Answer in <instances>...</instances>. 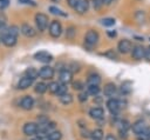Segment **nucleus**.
Instances as JSON below:
<instances>
[{
  "label": "nucleus",
  "mask_w": 150,
  "mask_h": 140,
  "mask_svg": "<svg viewBox=\"0 0 150 140\" xmlns=\"http://www.w3.org/2000/svg\"><path fill=\"white\" fill-rule=\"evenodd\" d=\"M122 107H123V102H122L121 100H118V99L111 98V99H109V100L107 101V108H108V111H109L112 115L118 114V112H120V109H121Z\"/></svg>",
  "instance_id": "obj_1"
},
{
  "label": "nucleus",
  "mask_w": 150,
  "mask_h": 140,
  "mask_svg": "<svg viewBox=\"0 0 150 140\" xmlns=\"http://www.w3.org/2000/svg\"><path fill=\"white\" fill-rule=\"evenodd\" d=\"M48 16L43 13H36L35 14V25H36V28L40 31V32H43L46 31V28L48 27Z\"/></svg>",
  "instance_id": "obj_2"
},
{
  "label": "nucleus",
  "mask_w": 150,
  "mask_h": 140,
  "mask_svg": "<svg viewBox=\"0 0 150 140\" xmlns=\"http://www.w3.org/2000/svg\"><path fill=\"white\" fill-rule=\"evenodd\" d=\"M100 40V36H98V33L94 29H90L86 33V36H84V45H87L88 47H93L95 46Z\"/></svg>",
  "instance_id": "obj_3"
},
{
  "label": "nucleus",
  "mask_w": 150,
  "mask_h": 140,
  "mask_svg": "<svg viewBox=\"0 0 150 140\" xmlns=\"http://www.w3.org/2000/svg\"><path fill=\"white\" fill-rule=\"evenodd\" d=\"M49 34H50V36H53V38H59L60 35H61V33H62V26H61V24H60V21H57V20H53L52 22H50V25H49Z\"/></svg>",
  "instance_id": "obj_4"
},
{
  "label": "nucleus",
  "mask_w": 150,
  "mask_h": 140,
  "mask_svg": "<svg viewBox=\"0 0 150 140\" xmlns=\"http://www.w3.org/2000/svg\"><path fill=\"white\" fill-rule=\"evenodd\" d=\"M132 47H134V46H132L131 41L128 40V39H122V40L117 44V49H118V52L122 53V54H127V53L131 52V51H132Z\"/></svg>",
  "instance_id": "obj_5"
},
{
  "label": "nucleus",
  "mask_w": 150,
  "mask_h": 140,
  "mask_svg": "<svg viewBox=\"0 0 150 140\" xmlns=\"http://www.w3.org/2000/svg\"><path fill=\"white\" fill-rule=\"evenodd\" d=\"M59 80L61 84L63 85H68L73 81V73L68 69V68H63L60 71V74H59Z\"/></svg>",
  "instance_id": "obj_6"
},
{
  "label": "nucleus",
  "mask_w": 150,
  "mask_h": 140,
  "mask_svg": "<svg viewBox=\"0 0 150 140\" xmlns=\"http://www.w3.org/2000/svg\"><path fill=\"white\" fill-rule=\"evenodd\" d=\"M54 68L50 66H43L39 69V76L43 80H50L54 76Z\"/></svg>",
  "instance_id": "obj_7"
},
{
  "label": "nucleus",
  "mask_w": 150,
  "mask_h": 140,
  "mask_svg": "<svg viewBox=\"0 0 150 140\" xmlns=\"http://www.w3.org/2000/svg\"><path fill=\"white\" fill-rule=\"evenodd\" d=\"M131 56L132 59L135 60H142V59H145V48L141 45H136L132 47V51H131Z\"/></svg>",
  "instance_id": "obj_8"
},
{
  "label": "nucleus",
  "mask_w": 150,
  "mask_h": 140,
  "mask_svg": "<svg viewBox=\"0 0 150 140\" xmlns=\"http://www.w3.org/2000/svg\"><path fill=\"white\" fill-rule=\"evenodd\" d=\"M34 59H36L38 61H40L42 64H48L53 60V55L46 51H40L34 54Z\"/></svg>",
  "instance_id": "obj_9"
},
{
  "label": "nucleus",
  "mask_w": 150,
  "mask_h": 140,
  "mask_svg": "<svg viewBox=\"0 0 150 140\" xmlns=\"http://www.w3.org/2000/svg\"><path fill=\"white\" fill-rule=\"evenodd\" d=\"M145 129H146V125L143 120H137L131 125V131L135 135H139V134L144 133Z\"/></svg>",
  "instance_id": "obj_10"
},
{
  "label": "nucleus",
  "mask_w": 150,
  "mask_h": 140,
  "mask_svg": "<svg viewBox=\"0 0 150 140\" xmlns=\"http://www.w3.org/2000/svg\"><path fill=\"white\" fill-rule=\"evenodd\" d=\"M25 135H28V136H32L34 134L38 133V124L36 122H33V121H29V122H26L23 125V128H22Z\"/></svg>",
  "instance_id": "obj_11"
},
{
  "label": "nucleus",
  "mask_w": 150,
  "mask_h": 140,
  "mask_svg": "<svg viewBox=\"0 0 150 140\" xmlns=\"http://www.w3.org/2000/svg\"><path fill=\"white\" fill-rule=\"evenodd\" d=\"M116 93H117V87L114 82H108L103 88V94L109 99L114 98L116 95Z\"/></svg>",
  "instance_id": "obj_12"
},
{
  "label": "nucleus",
  "mask_w": 150,
  "mask_h": 140,
  "mask_svg": "<svg viewBox=\"0 0 150 140\" xmlns=\"http://www.w3.org/2000/svg\"><path fill=\"white\" fill-rule=\"evenodd\" d=\"M131 128V125L129 124L128 120H122L118 125V133H120V136L122 139H127L128 138V129Z\"/></svg>",
  "instance_id": "obj_13"
},
{
  "label": "nucleus",
  "mask_w": 150,
  "mask_h": 140,
  "mask_svg": "<svg viewBox=\"0 0 150 140\" xmlns=\"http://www.w3.org/2000/svg\"><path fill=\"white\" fill-rule=\"evenodd\" d=\"M89 115L95 120H102L104 118V111L102 107H93L89 109Z\"/></svg>",
  "instance_id": "obj_14"
},
{
  "label": "nucleus",
  "mask_w": 150,
  "mask_h": 140,
  "mask_svg": "<svg viewBox=\"0 0 150 140\" xmlns=\"http://www.w3.org/2000/svg\"><path fill=\"white\" fill-rule=\"evenodd\" d=\"M33 106H34V99H33L30 95L23 96V98L21 99V101H20V107L23 108V109H26V111L32 109Z\"/></svg>",
  "instance_id": "obj_15"
},
{
  "label": "nucleus",
  "mask_w": 150,
  "mask_h": 140,
  "mask_svg": "<svg viewBox=\"0 0 150 140\" xmlns=\"http://www.w3.org/2000/svg\"><path fill=\"white\" fill-rule=\"evenodd\" d=\"M89 8V1L88 0H77L76 7L74 8L76 13L79 14H84Z\"/></svg>",
  "instance_id": "obj_16"
},
{
  "label": "nucleus",
  "mask_w": 150,
  "mask_h": 140,
  "mask_svg": "<svg viewBox=\"0 0 150 140\" xmlns=\"http://www.w3.org/2000/svg\"><path fill=\"white\" fill-rule=\"evenodd\" d=\"M20 31H21V33H22L23 35H26V36H28V38H32V36H34V35L36 34V31H35L29 24H22Z\"/></svg>",
  "instance_id": "obj_17"
},
{
  "label": "nucleus",
  "mask_w": 150,
  "mask_h": 140,
  "mask_svg": "<svg viewBox=\"0 0 150 140\" xmlns=\"http://www.w3.org/2000/svg\"><path fill=\"white\" fill-rule=\"evenodd\" d=\"M33 79H30V78H28V76H23V78H21L20 80H19V82H18V88L19 89H26V88H28V87H30L32 85H33Z\"/></svg>",
  "instance_id": "obj_18"
},
{
  "label": "nucleus",
  "mask_w": 150,
  "mask_h": 140,
  "mask_svg": "<svg viewBox=\"0 0 150 140\" xmlns=\"http://www.w3.org/2000/svg\"><path fill=\"white\" fill-rule=\"evenodd\" d=\"M101 84V76L98 74H90L87 79V86H100Z\"/></svg>",
  "instance_id": "obj_19"
},
{
  "label": "nucleus",
  "mask_w": 150,
  "mask_h": 140,
  "mask_svg": "<svg viewBox=\"0 0 150 140\" xmlns=\"http://www.w3.org/2000/svg\"><path fill=\"white\" fill-rule=\"evenodd\" d=\"M1 41H2V44H4L5 46L12 47V46H14V45L16 44V36H13V35H11V34L7 33L5 36L1 38Z\"/></svg>",
  "instance_id": "obj_20"
},
{
  "label": "nucleus",
  "mask_w": 150,
  "mask_h": 140,
  "mask_svg": "<svg viewBox=\"0 0 150 140\" xmlns=\"http://www.w3.org/2000/svg\"><path fill=\"white\" fill-rule=\"evenodd\" d=\"M103 136H104V133L101 128H95L94 131H91V135H90L91 140H102Z\"/></svg>",
  "instance_id": "obj_21"
},
{
  "label": "nucleus",
  "mask_w": 150,
  "mask_h": 140,
  "mask_svg": "<svg viewBox=\"0 0 150 140\" xmlns=\"http://www.w3.org/2000/svg\"><path fill=\"white\" fill-rule=\"evenodd\" d=\"M59 99H60V102L63 105H70L73 102V95L70 93H66V94L59 96Z\"/></svg>",
  "instance_id": "obj_22"
},
{
  "label": "nucleus",
  "mask_w": 150,
  "mask_h": 140,
  "mask_svg": "<svg viewBox=\"0 0 150 140\" xmlns=\"http://www.w3.org/2000/svg\"><path fill=\"white\" fill-rule=\"evenodd\" d=\"M60 86H61L60 82H57V81H52V82L48 84V91H49L52 94H56L57 91H59V88H60Z\"/></svg>",
  "instance_id": "obj_23"
},
{
  "label": "nucleus",
  "mask_w": 150,
  "mask_h": 140,
  "mask_svg": "<svg viewBox=\"0 0 150 140\" xmlns=\"http://www.w3.org/2000/svg\"><path fill=\"white\" fill-rule=\"evenodd\" d=\"M34 89H35V92H36L38 94H43V93L48 89V85H46L45 82H38V84L35 85Z\"/></svg>",
  "instance_id": "obj_24"
},
{
  "label": "nucleus",
  "mask_w": 150,
  "mask_h": 140,
  "mask_svg": "<svg viewBox=\"0 0 150 140\" xmlns=\"http://www.w3.org/2000/svg\"><path fill=\"white\" fill-rule=\"evenodd\" d=\"M26 76H28V78H30V79H35L36 76H39V71H36L34 67H29V68H27L26 69Z\"/></svg>",
  "instance_id": "obj_25"
},
{
  "label": "nucleus",
  "mask_w": 150,
  "mask_h": 140,
  "mask_svg": "<svg viewBox=\"0 0 150 140\" xmlns=\"http://www.w3.org/2000/svg\"><path fill=\"white\" fill-rule=\"evenodd\" d=\"M75 35H76V28L74 26H69L66 29V38L69 39V40H71V39L75 38Z\"/></svg>",
  "instance_id": "obj_26"
},
{
  "label": "nucleus",
  "mask_w": 150,
  "mask_h": 140,
  "mask_svg": "<svg viewBox=\"0 0 150 140\" xmlns=\"http://www.w3.org/2000/svg\"><path fill=\"white\" fill-rule=\"evenodd\" d=\"M100 91H101L100 86H87V93H88L89 95L96 96V95L100 93Z\"/></svg>",
  "instance_id": "obj_27"
},
{
  "label": "nucleus",
  "mask_w": 150,
  "mask_h": 140,
  "mask_svg": "<svg viewBox=\"0 0 150 140\" xmlns=\"http://www.w3.org/2000/svg\"><path fill=\"white\" fill-rule=\"evenodd\" d=\"M115 19L114 18H104V19H102L101 20V24L103 25V26H105V27H110V26H114L115 25Z\"/></svg>",
  "instance_id": "obj_28"
},
{
  "label": "nucleus",
  "mask_w": 150,
  "mask_h": 140,
  "mask_svg": "<svg viewBox=\"0 0 150 140\" xmlns=\"http://www.w3.org/2000/svg\"><path fill=\"white\" fill-rule=\"evenodd\" d=\"M61 138H62V133L60 131H54L48 135L49 140H61Z\"/></svg>",
  "instance_id": "obj_29"
},
{
  "label": "nucleus",
  "mask_w": 150,
  "mask_h": 140,
  "mask_svg": "<svg viewBox=\"0 0 150 140\" xmlns=\"http://www.w3.org/2000/svg\"><path fill=\"white\" fill-rule=\"evenodd\" d=\"M8 28L9 27H7V25L5 24V21H0V38L5 36L8 33Z\"/></svg>",
  "instance_id": "obj_30"
},
{
  "label": "nucleus",
  "mask_w": 150,
  "mask_h": 140,
  "mask_svg": "<svg viewBox=\"0 0 150 140\" xmlns=\"http://www.w3.org/2000/svg\"><path fill=\"white\" fill-rule=\"evenodd\" d=\"M49 12H52L53 14L61 15V16H67V14H66V13H63L60 8H57V7H55V6H50V7H49Z\"/></svg>",
  "instance_id": "obj_31"
},
{
  "label": "nucleus",
  "mask_w": 150,
  "mask_h": 140,
  "mask_svg": "<svg viewBox=\"0 0 150 140\" xmlns=\"http://www.w3.org/2000/svg\"><path fill=\"white\" fill-rule=\"evenodd\" d=\"M21 31H20V28L18 27V26H11L9 28H8V34H11V35H13V36H16L18 38V34L20 33Z\"/></svg>",
  "instance_id": "obj_32"
},
{
  "label": "nucleus",
  "mask_w": 150,
  "mask_h": 140,
  "mask_svg": "<svg viewBox=\"0 0 150 140\" xmlns=\"http://www.w3.org/2000/svg\"><path fill=\"white\" fill-rule=\"evenodd\" d=\"M36 124L38 125H42V124H48L50 120H49V118L48 116H46V115H39L38 116V119H36Z\"/></svg>",
  "instance_id": "obj_33"
},
{
  "label": "nucleus",
  "mask_w": 150,
  "mask_h": 140,
  "mask_svg": "<svg viewBox=\"0 0 150 140\" xmlns=\"http://www.w3.org/2000/svg\"><path fill=\"white\" fill-rule=\"evenodd\" d=\"M66 93H68V87H67V85L61 84V86H60V88H59V91H57L56 95L61 96V95H63V94H66Z\"/></svg>",
  "instance_id": "obj_34"
},
{
  "label": "nucleus",
  "mask_w": 150,
  "mask_h": 140,
  "mask_svg": "<svg viewBox=\"0 0 150 140\" xmlns=\"http://www.w3.org/2000/svg\"><path fill=\"white\" fill-rule=\"evenodd\" d=\"M103 55L108 56V58H109V59H111V60H116V59H117V54L114 52V49H109L108 52L103 53Z\"/></svg>",
  "instance_id": "obj_35"
},
{
  "label": "nucleus",
  "mask_w": 150,
  "mask_h": 140,
  "mask_svg": "<svg viewBox=\"0 0 150 140\" xmlns=\"http://www.w3.org/2000/svg\"><path fill=\"white\" fill-rule=\"evenodd\" d=\"M73 88L75 91H82L84 88V84L81 82V81H76V82H73Z\"/></svg>",
  "instance_id": "obj_36"
},
{
  "label": "nucleus",
  "mask_w": 150,
  "mask_h": 140,
  "mask_svg": "<svg viewBox=\"0 0 150 140\" xmlns=\"http://www.w3.org/2000/svg\"><path fill=\"white\" fill-rule=\"evenodd\" d=\"M88 93L87 92H82V93H80L79 94V100L81 101V102H84V101H87L88 100Z\"/></svg>",
  "instance_id": "obj_37"
},
{
  "label": "nucleus",
  "mask_w": 150,
  "mask_h": 140,
  "mask_svg": "<svg viewBox=\"0 0 150 140\" xmlns=\"http://www.w3.org/2000/svg\"><path fill=\"white\" fill-rule=\"evenodd\" d=\"M93 6L95 9H100L103 6V1L102 0H93Z\"/></svg>",
  "instance_id": "obj_38"
},
{
  "label": "nucleus",
  "mask_w": 150,
  "mask_h": 140,
  "mask_svg": "<svg viewBox=\"0 0 150 140\" xmlns=\"http://www.w3.org/2000/svg\"><path fill=\"white\" fill-rule=\"evenodd\" d=\"M81 133H82V138H86V139L90 138V135H91V132H89L87 128H83V129L81 131Z\"/></svg>",
  "instance_id": "obj_39"
},
{
  "label": "nucleus",
  "mask_w": 150,
  "mask_h": 140,
  "mask_svg": "<svg viewBox=\"0 0 150 140\" xmlns=\"http://www.w3.org/2000/svg\"><path fill=\"white\" fill-rule=\"evenodd\" d=\"M136 139H137V140H149V138L146 136L145 133H142V134H139V135H136Z\"/></svg>",
  "instance_id": "obj_40"
},
{
  "label": "nucleus",
  "mask_w": 150,
  "mask_h": 140,
  "mask_svg": "<svg viewBox=\"0 0 150 140\" xmlns=\"http://www.w3.org/2000/svg\"><path fill=\"white\" fill-rule=\"evenodd\" d=\"M19 1L22 2V4H26V5H32V6H35L36 5L33 0H19Z\"/></svg>",
  "instance_id": "obj_41"
},
{
  "label": "nucleus",
  "mask_w": 150,
  "mask_h": 140,
  "mask_svg": "<svg viewBox=\"0 0 150 140\" xmlns=\"http://www.w3.org/2000/svg\"><path fill=\"white\" fill-rule=\"evenodd\" d=\"M68 5L71 7V8H75L76 7V4H77V0H67Z\"/></svg>",
  "instance_id": "obj_42"
},
{
  "label": "nucleus",
  "mask_w": 150,
  "mask_h": 140,
  "mask_svg": "<svg viewBox=\"0 0 150 140\" xmlns=\"http://www.w3.org/2000/svg\"><path fill=\"white\" fill-rule=\"evenodd\" d=\"M145 60L150 61V46H148L145 48Z\"/></svg>",
  "instance_id": "obj_43"
},
{
  "label": "nucleus",
  "mask_w": 150,
  "mask_h": 140,
  "mask_svg": "<svg viewBox=\"0 0 150 140\" xmlns=\"http://www.w3.org/2000/svg\"><path fill=\"white\" fill-rule=\"evenodd\" d=\"M107 35L110 38H115L117 35V33H116V31H107Z\"/></svg>",
  "instance_id": "obj_44"
},
{
  "label": "nucleus",
  "mask_w": 150,
  "mask_h": 140,
  "mask_svg": "<svg viewBox=\"0 0 150 140\" xmlns=\"http://www.w3.org/2000/svg\"><path fill=\"white\" fill-rule=\"evenodd\" d=\"M104 140H117V138L114 134H107V136H105Z\"/></svg>",
  "instance_id": "obj_45"
},
{
  "label": "nucleus",
  "mask_w": 150,
  "mask_h": 140,
  "mask_svg": "<svg viewBox=\"0 0 150 140\" xmlns=\"http://www.w3.org/2000/svg\"><path fill=\"white\" fill-rule=\"evenodd\" d=\"M145 134H146V136L149 138V140H150V127H146V129H145V132H144Z\"/></svg>",
  "instance_id": "obj_46"
},
{
  "label": "nucleus",
  "mask_w": 150,
  "mask_h": 140,
  "mask_svg": "<svg viewBox=\"0 0 150 140\" xmlns=\"http://www.w3.org/2000/svg\"><path fill=\"white\" fill-rule=\"evenodd\" d=\"M103 1V5H110L112 0H102Z\"/></svg>",
  "instance_id": "obj_47"
},
{
  "label": "nucleus",
  "mask_w": 150,
  "mask_h": 140,
  "mask_svg": "<svg viewBox=\"0 0 150 140\" xmlns=\"http://www.w3.org/2000/svg\"><path fill=\"white\" fill-rule=\"evenodd\" d=\"M32 140H42V138H39V136H38V138H34V139H32Z\"/></svg>",
  "instance_id": "obj_48"
},
{
  "label": "nucleus",
  "mask_w": 150,
  "mask_h": 140,
  "mask_svg": "<svg viewBox=\"0 0 150 140\" xmlns=\"http://www.w3.org/2000/svg\"><path fill=\"white\" fill-rule=\"evenodd\" d=\"M42 140H49V139H48V136H47V138H42Z\"/></svg>",
  "instance_id": "obj_49"
},
{
  "label": "nucleus",
  "mask_w": 150,
  "mask_h": 140,
  "mask_svg": "<svg viewBox=\"0 0 150 140\" xmlns=\"http://www.w3.org/2000/svg\"><path fill=\"white\" fill-rule=\"evenodd\" d=\"M52 1H54V2H56V1H59V0H52Z\"/></svg>",
  "instance_id": "obj_50"
},
{
  "label": "nucleus",
  "mask_w": 150,
  "mask_h": 140,
  "mask_svg": "<svg viewBox=\"0 0 150 140\" xmlns=\"http://www.w3.org/2000/svg\"><path fill=\"white\" fill-rule=\"evenodd\" d=\"M0 41H1V38H0Z\"/></svg>",
  "instance_id": "obj_51"
}]
</instances>
